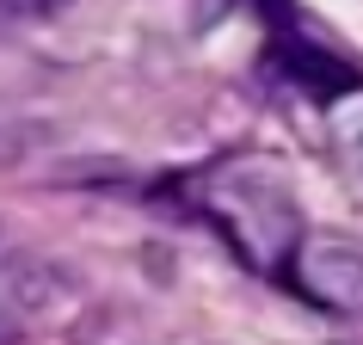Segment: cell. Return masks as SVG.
<instances>
[{"label":"cell","instance_id":"obj_1","mask_svg":"<svg viewBox=\"0 0 363 345\" xmlns=\"http://www.w3.org/2000/svg\"><path fill=\"white\" fill-rule=\"evenodd\" d=\"M284 278L308 302L339 308V314H363V247H351V241H333V234L302 241L296 259L284 265Z\"/></svg>","mask_w":363,"mask_h":345},{"label":"cell","instance_id":"obj_2","mask_svg":"<svg viewBox=\"0 0 363 345\" xmlns=\"http://www.w3.org/2000/svg\"><path fill=\"white\" fill-rule=\"evenodd\" d=\"M284 68L296 80H308L314 93H345V87H357V75H351L345 62H333L326 50H284Z\"/></svg>","mask_w":363,"mask_h":345},{"label":"cell","instance_id":"obj_3","mask_svg":"<svg viewBox=\"0 0 363 345\" xmlns=\"http://www.w3.org/2000/svg\"><path fill=\"white\" fill-rule=\"evenodd\" d=\"M6 13H19V19H38V13H56L62 0H0Z\"/></svg>","mask_w":363,"mask_h":345},{"label":"cell","instance_id":"obj_4","mask_svg":"<svg viewBox=\"0 0 363 345\" xmlns=\"http://www.w3.org/2000/svg\"><path fill=\"white\" fill-rule=\"evenodd\" d=\"M351 160H357V172H363V124L351 130Z\"/></svg>","mask_w":363,"mask_h":345},{"label":"cell","instance_id":"obj_5","mask_svg":"<svg viewBox=\"0 0 363 345\" xmlns=\"http://www.w3.org/2000/svg\"><path fill=\"white\" fill-rule=\"evenodd\" d=\"M0 339H6V314H0Z\"/></svg>","mask_w":363,"mask_h":345}]
</instances>
